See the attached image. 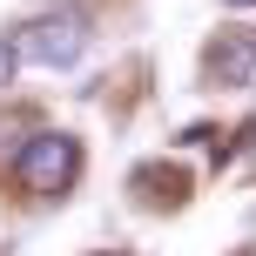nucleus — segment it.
<instances>
[{
    "label": "nucleus",
    "mask_w": 256,
    "mask_h": 256,
    "mask_svg": "<svg viewBox=\"0 0 256 256\" xmlns=\"http://www.w3.org/2000/svg\"><path fill=\"white\" fill-rule=\"evenodd\" d=\"M81 48H88V20H81L74 7L40 14V20L20 34V61H40V68H74Z\"/></svg>",
    "instance_id": "2"
},
{
    "label": "nucleus",
    "mask_w": 256,
    "mask_h": 256,
    "mask_svg": "<svg viewBox=\"0 0 256 256\" xmlns=\"http://www.w3.org/2000/svg\"><path fill=\"white\" fill-rule=\"evenodd\" d=\"M202 68H209V81H222V88H243L256 74V27H216Z\"/></svg>",
    "instance_id": "3"
},
{
    "label": "nucleus",
    "mask_w": 256,
    "mask_h": 256,
    "mask_svg": "<svg viewBox=\"0 0 256 256\" xmlns=\"http://www.w3.org/2000/svg\"><path fill=\"white\" fill-rule=\"evenodd\" d=\"M20 74V40H0V88Z\"/></svg>",
    "instance_id": "4"
},
{
    "label": "nucleus",
    "mask_w": 256,
    "mask_h": 256,
    "mask_svg": "<svg viewBox=\"0 0 256 256\" xmlns=\"http://www.w3.org/2000/svg\"><path fill=\"white\" fill-rule=\"evenodd\" d=\"M81 176V142L61 135V128H40V135L20 142V155H14V182H20L27 196H68Z\"/></svg>",
    "instance_id": "1"
},
{
    "label": "nucleus",
    "mask_w": 256,
    "mask_h": 256,
    "mask_svg": "<svg viewBox=\"0 0 256 256\" xmlns=\"http://www.w3.org/2000/svg\"><path fill=\"white\" fill-rule=\"evenodd\" d=\"M222 7H256V0H222Z\"/></svg>",
    "instance_id": "5"
}]
</instances>
